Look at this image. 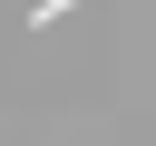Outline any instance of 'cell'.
Wrapping results in <instances>:
<instances>
[{
    "label": "cell",
    "instance_id": "obj_1",
    "mask_svg": "<svg viewBox=\"0 0 156 146\" xmlns=\"http://www.w3.org/2000/svg\"><path fill=\"white\" fill-rule=\"evenodd\" d=\"M68 10H78V0H39V10H29V29H49V19H68Z\"/></svg>",
    "mask_w": 156,
    "mask_h": 146
}]
</instances>
